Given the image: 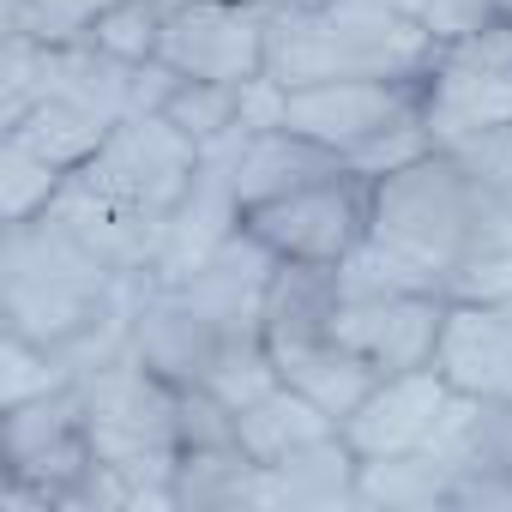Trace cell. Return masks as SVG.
Instances as JSON below:
<instances>
[{
	"mask_svg": "<svg viewBox=\"0 0 512 512\" xmlns=\"http://www.w3.org/2000/svg\"><path fill=\"white\" fill-rule=\"evenodd\" d=\"M139 290L145 278H121L55 205L25 223H7V241H0V332L67 344L97 320L133 308Z\"/></svg>",
	"mask_w": 512,
	"mask_h": 512,
	"instance_id": "obj_1",
	"label": "cell"
},
{
	"mask_svg": "<svg viewBox=\"0 0 512 512\" xmlns=\"http://www.w3.org/2000/svg\"><path fill=\"white\" fill-rule=\"evenodd\" d=\"M440 55V37L386 7V0H320V7H272L266 73L284 91L326 79H422Z\"/></svg>",
	"mask_w": 512,
	"mask_h": 512,
	"instance_id": "obj_2",
	"label": "cell"
},
{
	"mask_svg": "<svg viewBox=\"0 0 512 512\" xmlns=\"http://www.w3.org/2000/svg\"><path fill=\"white\" fill-rule=\"evenodd\" d=\"M368 235L398 253V260L446 296V278L470 260L476 247L512 235V217L494 211L476 181L458 169L452 151H428L392 175L374 181V217H368Z\"/></svg>",
	"mask_w": 512,
	"mask_h": 512,
	"instance_id": "obj_3",
	"label": "cell"
},
{
	"mask_svg": "<svg viewBox=\"0 0 512 512\" xmlns=\"http://www.w3.org/2000/svg\"><path fill=\"white\" fill-rule=\"evenodd\" d=\"M85 386V416H91V446L103 464L121 470L127 482V506H163L175 512V452H181V434H175V404H181V386H169L157 368H145L133 350L103 362L97 374L79 380Z\"/></svg>",
	"mask_w": 512,
	"mask_h": 512,
	"instance_id": "obj_4",
	"label": "cell"
},
{
	"mask_svg": "<svg viewBox=\"0 0 512 512\" xmlns=\"http://www.w3.org/2000/svg\"><path fill=\"white\" fill-rule=\"evenodd\" d=\"M91 416L85 386L7 404V494L0 512H91Z\"/></svg>",
	"mask_w": 512,
	"mask_h": 512,
	"instance_id": "obj_5",
	"label": "cell"
},
{
	"mask_svg": "<svg viewBox=\"0 0 512 512\" xmlns=\"http://www.w3.org/2000/svg\"><path fill=\"white\" fill-rule=\"evenodd\" d=\"M199 157L205 151L169 115H127L97 145V157L85 169H73V175L97 199H109L115 211L145 217V223H169V211L187 199V187L199 175Z\"/></svg>",
	"mask_w": 512,
	"mask_h": 512,
	"instance_id": "obj_6",
	"label": "cell"
},
{
	"mask_svg": "<svg viewBox=\"0 0 512 512\" xmlns=\"http://www.w3.org/2000/svg\"><path fill=\"white\" fill-rule=\"evenodd\" d=\"M422 121L434 151H452L488 127H512V19L440 43L422 73Z\"/></svg>",
	"mask_w": 512,
	"mask_h": 512,
	"instance_id": "obj_7",
	"label": "cell"
},
{
	"mask_svg": "<svg viewBox=\"0 0 512 512\" xmlns=\"http://www.w3.org/2000/svg\"><path fill=\"white\" fill-rule=\"evenodd\" d=\"M368 217H374V181L344 163V169H332V175H320V181H308L284 199L253 205L241 217V229L253 241H266L278 260L344 266L368 235Z\"/></svg>",
	"mask_w": 512,
	"mask_h": 512,
	"instance_id": "obj_8",
	"label": "cell"
},
{
	"mask_svg": "<svg viewBox=\"0 0 512 512\" xmlns=\"http://www.w3.org/2000/svg\"><path fill=\"white\" fill-rule=\"evenodd\" d=\"M266 43H272V7H253V0H187V7L163 19L157 61H169L181 79L247 85L266 73Z\"/></svg>",
	"mask_w": 512,
	"mask_h": 512,
	"instance_id": "obj_9",
	"label": "cell"
},
{
	"mask_svg": "<svg viewBox=\"0 0 512 512\" xmlns=\"http://www.w3.org/2000/svg\"><path fill=\"white\" fill-rule=\"evenodd\" d=\"M458 410V386L428 362L404 374H380L374 392L344 416V440L362 458H398V452H434L446 422Z\"/></svg>",
	"mask_w": 512,
	"mask_h": 512,
	"instance_id": "obj_10",
	"label": "cell"
},
{
	"mask_svg": "<svg viewBox=\"0 0 512 512\" xmlns=\"http://www.w3.org/2000/svg\"><path fill=\"white\" fill-rule=\"evenodd\" d=\"M410 109H422V79H326V85L290 91L284 127H296L302 139H314L350 163L362 145H374Z\"/></svg>",
	"mask_w": 512,
	"mask_h": 512,
	"instance_id": "obj_11",
	"label": "cell"
},
{
	"mask_svg": "<svg viewBox=\"0 0 512 512\" xmlns=\"http://www.w3.org/2000/svg\"><path fill=\"white\" fill-rule=\"evenodd\" d=\"M446 296L434 290H380V296H344L332 314V338L350 344L374 374L428 368L440 350Z\"/></svg>",
	"mask_w": 512,
	"mask_h": 512,
	"instance_id": "obj_12",
	"label": "cell"
},
{
	"mask_svg": "<svg viewBox=\"0 0 512 512\" xmlns=\"http://www.w3.org/2000/svg\"><path fill=\"white\" fill-rule=\"evenodd\" d=\"M205 151L223 163V175H229V187H235V199H241V217H247L253 205L284 199V193H296V187H308V181L344 169L338 151L302 139L296 127H266V133L235 127L229 139H217V145H205Z\"/></svg>",
	"mask_w": 512,
	"mask_h": 512,
	"instance_id": "obj_13",
	"label": "cell"
},
{
	"mask_svg": "<svg viewBox=\"0 0 512 512\" xmlns=\"http://www.w3.org/2000/svg\"><path fill=\"white\" fill-rule=\"evenodd\" d=\"M434 368L470 398H512V302H446Z\"/></svg>",
	"mask_w": 512,
	"mask_h": 512,
	"instance_id": "obj_14",
	"label": "cell"
},
{
	"mask_svg": "<svg viewBox=\"0 0 512 512\" xmlns=\"http://www.w3.org/2000/svg\"><path fill=\"white\" fill-rule=\"evenodd\" d=\"M266 506L272 512H338L362 506V452L338 434L290 452L284 464H266Z\"/></svg>",
	"mask_w": 512,
	"mask_h": 512,
	"instance_id": "obj_15",
	"label": "cell"
},
{
	"mask_svg": "<svg viewBox=\"0 0 512 512\" xmlns=\"http://www.w3.org/2000/svg\"><path fill=\"white\" fill-rule=\"evenodd\" d=\"M272 362H278V374H284V386H296L302 398H314L338 428H344V416L374 392V368L350 350V344H338L332 332H314V338H290V344H272Z\"/></svg>",
	"mask_w": 512,
	"mask_h": 512,
	"instance_id": "obj_16",
	"label": "cell"
},
{
	"mask_svg": "<svg viewBox=\"0 0 512 512\" xmlns=\"http://www.w3.org/2000/svg\"><path fill=\"white\" fill-rule=\"evenodd\" d=\"M175 512H241V506H266V464L247 458L241 440L229 446H193L175 452Z\"/></svg>",
	"mask_w": 512,
	"mask_h": 512,
	"instance_id": "obj_17",
	"label": "cell"
},
{
	"mask_svg": "<svg viewBox=\"0 0 512 512\" xmlns=\"http://www.w3.org/2000/svg\"><path fill=\"white\" fill-rule=\"evenodd\" d=\"M326 434H338V422L314 398L284 386V380L266 398H253L247 410H235V440L247 446V458H260V464H284L290 452H302V446H314Z\"/></svg>",
	"mask_w": 512,
	"mask_h": 512,
	"instance_id": "obj_18",
	"label": "cell"
},
{
	"mask_svg": "<svg viewBox=\"0 0 512 512\" xmlns=\"http://www.w3.org/2000/svg\"><path fill=\"white\" fill-rule=\"evenodd\" d=\"M446 500H452V464L440 452L362 458V506H374V512H446Z\"/></svg>",
	"mask_w": 512,
	"mask_h": 512,
	"instance_id": "obj_19",
	"label": "cell"
},
{
	"mask_svg": "<svg viewBox=\"0 0 512 512\" xmlns=\"http://www.w3.org/2000/svg\"><path fill=\"white\" fill-rule=\"evenodd\" d=\"M7 133H19L25 145H37L49 163H61L67 175L73 169H85L91 157H97V145L115 133V121L109 115H97L91 103H79V97H67V91H49L19 127H7Z\"/></svg>",
	"mask_w": 512,
	"mask_h": 512,
	"instance_id": "obj_20",
	"label": "cell"
},
{
	"mask_svg": "<svg viewBox=\"0 0 512 512\" xmlns=\"http://www.w3.org/2000/svg\"><path fill=\"white\" fill-rule=\"evenodd\" d=\"M61 187H67L61 163H49L19 133H0V211H7V223H25V217L49 211Z\"/></svg>",
	"mask_w": 512,
	"mask_h": 512,
	"instance_id": "obj_21",
	"label": "cell"
},
{
	"mask_svg": "<svg viewBox=\"0 0 512 512\" xmlns=\"http://www.w3.org/2000/svg\"><path fill=\"white\" fill-rule=\"evenodd\" d=\"M157 115H169V121H175V127H181V133H187L199 151H205V145H217V139H229V133L241 127V85H217V79H181Z\"/></svg>",
	"mask_w": 512,
	"mask_h": 512,
	"instance_id": "obj_22",
	"label": "cell"
},
{
	"mask_svg": "<svg viewBox=\"0 0 512 512\" xmlns=\"http://www.w3.org/2000/svg\"><path fill=\"white\" fill-rule=\"evenodd\" d=\"M49 61H55V43H37L25 31H7V49H0V133L19 127L43 103Z\"/></svg>",
	"mask_w": 512,
	"mask_h": 512,
	"instance_id": "obj_23",
	"label": "cell"
},
{
	"mask_svg": "<svg viewBox=\"0 0 512 512\" xmlns=\"http://www.w3.org/2000/svg\"><path fill=\"white\" fill-rule=\"evenodd\" d=\"M61 386H79V380H67V368L55 362L49 344H37L25 332H0V410L43 398V392H61Z\"/></svg>",
	"mask_w": 512,
	"mask_h": 512,
	"instance_id": "obj_24",
	"label": "cell"
},
{
	"mask_svg": "<svg viewBox=\"0 0 512 512\" xmlns=\"http://www.w3.org/2000/svg\"><path fill=\"white\" fill-rule=\"evenodd\" d=\"M109 7L115 0H7V31H25L61 49V43H85Z\"/></svg>",
	"mask_w": 512,
	"mask_h": 512,
	"instance_id": "obj_25",
	"label": "cell"
},
{
	"mask_svg": "<svg viewBox=\"0 0 512 512\" xmlns=\"http://www.w3.org/2000/svg\"><path fill=\"white\" fill-rule=\"evenodd\" d=\"M163 7L157 0H115V7L91 25V43L109 49L115 61H157V43H163Z\"/></svg>",
	"mask_w": 512,
	"mask_h": 512,
	"instance_id": "obj_26",
	"label": "cell"
},
{
	"mask_svg": "<svg viewBox=\"0 0 512 512\" xmlns=\"http://www.w3.org/2000/svg\"><path fill=\"white\" fill-rule=\"evenodd\" d=\"M452 157H458V169L476 181V193H482L494 211L512 217V127H488V133L452 145Z\"/></svg>",
	"mask_w": 512,
	"mask_h": 512,
	"instance_id": "obj_27",
	"label": "cell"
},
{
	"mask_svg": "<svg viewBox=\"0 0 512 512\" xmlns=\"http://www.w3.org/2000/svg\"><path fill=\"white\" fill-rule=\"evenodd\" d=\"M446 302H512V235L470 253L446 278Z\"/></svg>",
	"mask_w": 512,
	"mask_h": 512,
	"instance_id": "obj_28",
	"label": "cell"
},
{
	"mask_svg": "<svg viewBox=\"0 0 512 512\" xmlns=\"http://www.w3.org/2000/svg\"><path fill=\"white\" fill-rule=\"evenodd\" d=\"M175 434H181V452H193V446H229L235 440V410L217 392H205V386H181Z\"/></svg>",
	"mask_w": 512,
	"mask_h": 512,
	"instance_id": "obj_29",
	"label": "cell"
},
{
	"mask_svg": "<svg viewBox=\"0 0 512 512\" xmlns=\"http://www.w3.org/2000/svg\"><path fill=\"white\" fill-rule=\"evenodd\" d=\"M157 7H163V13H175V7H187V0H157Z\"/></svg>",
	"mask_w": 512,
	"mask_h": 512,
	"instance_id": "obj_30",
	"label": "cell"
},
{
	"mask_svg": "<svg viewBox=\"0 0 512 512\" xmlns=\"http://www.w3.org/2000/svg\"><path fill=\"white\" fill-rule=\"evenodd\" d=\"M253 7H284V0H253Z\"/></svg>",
	"mask_w": 512,
	"mask_h": 512,
	"instance_id": "obj_31",
	"label": "cell"
}]
</instances>
